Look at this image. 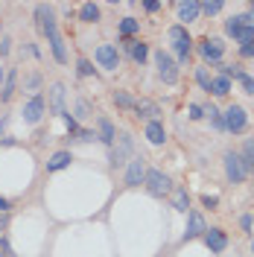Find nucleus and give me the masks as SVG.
<instances>
[{"label":"nucleus","instance_id":"obj_10","mask_svg":"<svg viewBox=\"0 0 254 257\" xmlns=\"http://www.w3.org/2000/svg\"><path fill=\"white\" fill-rule=\"evenodd\" d=\"M175 15H178L181 24H193V21H199V15H202V3L181 0V3H175Z\"/></svg>","mask_w":254,"mask_h":257},{"label":"nucleus","instance_id":"obj_12","mask_svg":"<svg viewBox=\"0 0 254 257\" xmlns=\"http://www.w3.org/2000/svg\"><path fill=\"white\" fill-rule=\"evenodd\" d=\"M143 138L152 146H164L167 144V128H164L161 120H152V123H146V128H143Z\"/></svg>","mask_w":254,"mask_h":257},{"label":"nucleus","instance_id":"obj_24","mask_svg":"<svg viewBox=\"0 0 254 257\" xmlns=\"http://www.w3.org/2000/svg\"><path fill=\"white\" fill-rule=\"evenodd\" d=\"M239 158H242V164H245V173H254V138H248V141L242 144Z\"/></svg>","mask_w":254,"mask_h":257},{"label":"nucleus","instance_id":"obj_9","mask_svg":"<svg viewBox=\"0 0 254 257\" xmlns=\"http://www.w3.org/2000/svg\"><path fill=\"white\" fill-rule=\"evenodd\" d=\"M44 111H47V102H44V96H30L27 99V105H24V120L30 123V126H35V123H41V117H44Z\"/></svg>","mask_w":254,"mask_h":257},{"label":"nucleus","instance_id":"obj_46","mask_svg":"<svg viewBox=\"0 0 254 257\" xmlns=\"http://www.w3.org/2000/svg\"><path fill=\"white\" fill-rule=\"evenodd\" d=\"M251 254H254V242H251Z\"/></svg>","mask_w":254,"mask_h":257},{"label":"nucleus","instance_id":"obj_29","mask_svg":"<svg viewBox=\"0 0 254 257\" xmlns=\"http://www.w3.org/2000/svg\"><path fill=\"white\" fill-rule=\"evenodd\" d=\"M205 117H210V123H213L216 128H225L222 114H219V108H216V105H205Z\"/></svg>","mask_w":254,"mask_h":257},{"label":"nucleus","instance_id":"obj_39","mask_svg":"<svg viewBox=\"0 0 254 257\" xmlns=\"http://www.w3.org/2000/svg\"><path fill=\"white\" fill-rule=\"evenodd\" d=\"M9 50H12V41L3 35V38H0V56H9Z\"/></svg>","mask_w":254,"mask_h":257},{"label":"nucleus","instance_id":"obj_26","mask_svg":"<svg viewBox=\"0 0 254 257\" xmlns=\"http://www.w3.org/2000/svg\"><path fill=\"white\" fill-rule=\"evenodd\" d=\"M141 32V21L138 18H123L120 21V35L123 38H132V35H138Z\"/></svg>","mask_w":254,"mask_h":257},{"label":"nucleus","instance_id":"obj_34","mask_svg":"<svg viewBox=\"0 0 254 257\" xmlns=\"http://www.w3.org/2000/svg\"><path fill=\"white\" fill-rule=\"evenodd\" d=\"M76 67H79V76H94V73H96V67L88 62V59H79V62H76Z\"/></svg>","mask_w":254,"mask_h":257},{"label":"nucleus","instance_id":"obj_16","mask_svg":"<svg viewBox=\"0 0 254 257\" xmlns=\"http://www.w3.org/2000/svg\"><path fill=\"white\" fill-rule=\"evenodd\" d=\"M202 56H205L207 62H219L222 59V53H225V44L219 41V38H207V41H202Z\"/></svg>","mask_w":254,"mask_h":257},{"label":"nucleus","instance_id":"obj_28","mask_svg":"<svg viewBox=\"0 0 254 257\" xmlns=\"http://www.w3.org/2000/svg\"><path fill=\"white\" fill-rule=\"evenodd\" d=\"M111 99H114V105H117V108H135V99H132L126 91H114Z\"/></svg>","mask_w":254,"mask_h":257},{"label":"nucleus","instance_id":"obj_44","mask_svg":"<svg viewBox=\"0 0 254 257\" xmlns=\"http://www.w3.org/2000/svg\"><path fill=\"white\" fill-rule=\"evenodd\" d=\"M202 202H205L207 208H216V196H205V199H202Z\"/></svg>","mask_w":254,"mask_h":257},{"label":"nucleus","instance_id":"obj_11","mask_svg":"<svg viewBox=\"0 0 254 257\" xmlns=\"http://www.w3.org/2000/svg\"><path fill=\"white\" fill-rule=\"evenodd\" d=\"M132 111H135V117H138V120H146V123H152V120H158L161 108H158V102H155V99H138Z\"/></svg>","mask_w":254,"mask_h":257},{"label":"nucleus","instance_id":"obj_4","mask_svg":"<svg viewBox=\"0 0 254 257\" xmlns=\"http://www.w3.org/2000/svg\"><path fill=\"white\" fill-rule=\"evenodd\" d=\"M143 184H146V190L152 193V196H167V193L173 190V181H170V176H167V173H161V170H146Z\"/></svg>","mask_w":254,"mask_h":257},{"label":"nucleus","instance_id":"obj_25","mask_svg":"<svg viewBox=\"0 0 254 257\" xmlns=\"http://www.w3.org/2000/svg\"><path fill=\"white\" fill-rule=\"evenodd\" d=\"M173 208L178 210V213H187V208H190V196H187L184 187H178V190L173 193Z\"/></svg>","mask_w":254,"mask_h":257},{"label":"nucleus","instance_id":"obj_27","mask_svg":"<svg viewBox=\"0 0 254 257\" xmlns=\"http://www.w3.org/2000/svg\"><path fill=\"white\" fill-rule=\"evenodd\" d=\"M228 91H231V79H225V76H216V79L210 82V94L225 96Z\"/></svg>","mask_w":254,"mask_h":257},{"label":"nucleus","instance_id":"obj_1","mask_svg":"<svg viewBox=\"0 0 254 257\" xmlns=\"http://www.w3.org/2000/svg\"><path fill=\"white\" fill-rule=\"evenodd\" d=\"M167 35H170V41H173V50H175V64H187V59H190V50H193L190 32L184 30V27H173V30L167 32Z\"/></svg>","mask_w":254,"mask_h":257},{"label":"nucleus","instance_id":"obj_45","mask_svg":"<svg viewBox=\"0 0 254 257\" xmlns=\"http://www.w3.org/2000/svg\"><path fill=\"white\" fill-rule=\"evenodd\" d=\"M248 24L254 27V3H251V15H248Z\"/></svg>","mask_w":254,"mask_h":257},{"label":"nucleus","instance_id":"obj_41","mask_svg":"<svg viewBox=\"0 0 254 257\" xmlns=\"http://www.w3.org/2000/svg\"><path fill=\"white\" fill-rule=\"evenodd\" d=\"M9 210H12V202H9V199H3V196H0V213H9Z\"/></svg>","mask_w":254,"mask_h":257},{"label":"nucleus","instance_id":"obj_14","mask_svg":"<svg viewBox=\"0 0 254 257\" xmlns=\"http://www.w3.org/2000/svg\"><path fill=\"white\" fill-rule=\"evenodd\" d=\"M64 96H67V88L62 82L50 85V111L53 114H64Z\"/></svg>","mask_w":254,"mask_h":257},{"label":"nucleus","instance_id":"obj_5","mask_svg":"<svg viewBox=\"0 0 254 257\" xmlns=\"http://www.w3.org/2000/svg\"><path fill=\"white\" fill-rule=\"evenodd\" d=\"M143 178H146V158H141V155H132V158L126 161V176H123L126 187H141Z\"/></svg>","mask_w":254,"mask_h":257},{"label":"nucleus","instance_id":"obj_3","mask_svg":"<svg viewBox=\"0 0 254 257\" xmlns=\"http://www.w3.org/2000/svg\"><path fill=\"white\" fill-rule=\"evenodd\" d=\"M222 167H225V178L231 181V184H239V181H245V164L239 158V152H225L222 155Z\"/></svg>","mask_w":254,"mask_h":257},{"label":"nucleus","instance_id":"obj_42","mask_svg":"<svg viewBox=\"0 0 254 257\" xmlns=\"http://www.w3.org/2000/svg\"><path fill=\"white\" fill-rule=\"evenodd\" d=\"M6 228H9V216H6V213H0V237H3V231H6Z\"/></svg>","mask_w":254,"mask_h":257},{"label":"nucleus","instance_id":"obj_40","mask_svg":"<svg viewBox=\"0 0 254 257\" xmlns=\"http://www.w3.org/2000/svg\"><path fill=\"white\" fill-rule=\"evenodd\" d=\"M143 9H146V12H158L161 3H158V0H146V3H143Z\"/></svg>","mask_w":254,"mask_h":257},{"label":"nucleus","instance_id":"obj_7","mask_svg":"<svg viewBox=\"0 0 254 257\" xmlns=\"http://www.w3.org/2000/svg\"><path fill=\"white\" fill-rule=\"evenodd\" d=\"M94 59L102 70H117V67H120V53H117L114 44H99V47L94 50Z\"/></svg>","mask_w":254,"mask_h":257},{"label":"nucleus","instance_id":"obj_22","mask_svg":"<svg viewBox=\"0 0 254 257\" xmlns=\"http://www.w3.org/2000/svg\"><path fill=\"white\" fill-rule=\"evenodd\" d=\"M15 85H18V70L15 67H9L6 82H3V91H0V102H9V99L15 96Z\"/></svg>","mask_w":254,"mask_h":257},{"label":"nucleus","instance_id":"obj_32","mask_svg":"<svg viewBox=\"0 0 254 257\" xmlns=\"http://www.w3.org/2000/svg\"><path fill=\"white\" fill-rule=\"evenodd\" d=\"M38 85H41V76H38V73H27V76H24V88H27V91H38Z\"/></svg>","mask_w":254,"mask_h":257},{"label":"nucleus","instance_id":"obj_13","mask_svg":"<svg viewBox=\"0 0 254 257\" xmlns=\"http://www.w3.org/2000/svg\"><path fill=\"white\" fill-rule=\"evenodd\" d=\"M202 237H205L207 248H210V251H216V254H219V251H225V245H228V237H225L222 228H207Z\"/></svg>","mask_w":254,"mask_h":257},{"label":"nucleus","instance_id":"obj_30","mask_svg":"<svg viewBox=\"0 0 254 257\" xmlns=\"http://www.w3.org/2000/svg\"><path fill=\"white\" fill-rule=\"evenodd\" d=\"M196 82H199L207 94H210V82H213V79L207 76V67H196Z\"/></svg>","mask_w":254,"mask_h":257},{"label":"nucleus","instance_id":"obj_33","mask_svg":"<svg viewBox=\"0 0 254 257\" xmlns=\"http://www.w3.org/2000/svg\"><path fill=\"white\" fill-rule=\"evenodd\" d=\"M237 79H239V85H242V91H245V94H254V76H248V73L242 70Z\"/></svg>","mask_w":254,"mask_h":257},{"label":"nucleus","instance_id":"obj_8","mask_svg":"<svg viewBox=\"0 0 254 257\" xmlns=\"http://www.w3.org/2000/svg\"><path fill=\"white\" fill-rule=\"evenodd\" d=\"M117 141H120V144L111 149V158H108V161H111V167H120V164H126V158L132 155V149H135V138H132L129 132H123Z\"/></svg>","mask_w":254,"mask_h":257},{"label":"nucleus","instance_id":"obj_43","mask_svg":"<svg viewBox=\"0 0 254 257\" xmlns=\"http://www.w3.org/2000/svg\"><path fill=\"white\" fill-rule=\"evenodd\" d=\"M239 225H242L245 231H251V216H248V213H245V216H239Z\"/></svg>","mask_w":254,"mask_h":257},{"label":"nucleus","instance_id":"obj_6","mask_svg":"<svg viewBox=\"0 0 254 257\" xmlns=\"http://www.w3.org/2000/svg\"><path fill=\"white\" fill-rule=\"evenodd\" d=\"M222 123L228 132H234V135H239L242 128H245V123H248V114H245V108L242 105H228L222 114Z\"/></svg>","mask_w":254,"mask_h":257},{"label":"nucleus","instance_id":"obj_17","mask_svg":"<svg viewBox=\"0 0 254 257\" xmlns=\"http://www.w3.org/2000/svg\"><path fill=\"white\" fill-rule=\"evenodd\" d=\"M205 231H207V225H205V219H202V213H196V210H193L190 216H187V231H184V240L202 237Z\"/></svg>","mask_w":254,"mask_h":257},{"label":"nucleus","instance_id":"obj_31","mask_svg":"<svg viewBox=\"0 0 254 257\" xmlns=\"http://www.w3.org/2000/svg\"><path fill=\"white\" fill-rule=\"evenodd\" d=\"M76 141L79 144H91V141H96V132L94 128H76Z\"/></svg>","mask_w":254,"mask_h":257},{"label":"nucleus","instance_id":"obj_38","mask_svg":"<svg viewBox=\"0 0 254 257\" xmlns=\"http://www.w3.org/2000/svg\"><path fill=\"white\" fill-rule=\"evenodd\" d=\"M202 117H205V108L193 102V105H190V120H202Z\"/></svg>","mask_w":254,"mask_h":257},{"label":"nucleus","instance_id":"obj_19","mask_svg":"<svg viewBox=\"0 0 254 257\" xmlns=\"http://www.w3.org/2000/svg\"><path fill=\"white\" fill-rule=\"evenodd\" d=\"M123 41H126V50H129V56H132V62H138V64L146 62V56H149V44L135 41V38H123Z\"/></svg>","mask_w":254,"mask_h":257},{"label":"nucleus","instance_id":"obj_23","mask_svg":"<svg viewBox=\"0 0 254 257\" xmlns=\"http://www.w3.org/2000/svg\"><path fill=\"white\" fill-rule=\"evenodd\" d=\"M79 21L82 24H96V21H99V6H96V3H82Z\"/></svg>","mask_w":254,"mask_h":257},{"label":"nucleus","instance_id":"obj_37","mask_svg":"<svg viewBox=\"0 0 254 257\" xmlns=\"http://www.w3.org/2000/svg\"><path fill=\"white\" fill-rule=\"evenodd\" d=\"M239 56H242V59H254V38L239 44Z\"/></svg>","mask_w":254,"mask_h":257},{"label":"nucleus","instance_id":"obj_2","mask_svg":"<svg viewBox=\"0 0 254 257\" xmlns=\"http://www.w3.org/2000/svg\"><path fill=\"white\" fill-rule=\"evenodd\" d=\"M152 59H155V67H158L161 82H164V85H175V82H178V64L170 59V53L155 50V53H152Z\"/></svg>","mask_w":254,"mask_h":257},{"label":"nucleus","instance_id":"obj_36","mask_svg":"<svg viewBox=\"0 0 254 257\" xmlns=\"http://www.w3.org/2000/svg\"><path fill=\"white\" fill-rule=\"evenodd\" d=\"M85 117H91V105L85 99H79L76 102V120H85Z\"/></svg>","mask_w":254,"mask_h":257},{"label":"nucleus","instance_id":"obj_35","mask_svg":"<svg viewBox=\"0 0 254 257\" xmlns=\"http://www.w3.org/2000/svg\"><path fill=\"white\" fill-rule=\"evenodd\" d=\"M202 12H205V15H219V12H222V3H219V0L210 3V0H207V3H202Z\"/></svg>","mask_w":254,"mask_h":257},{"label":"nucleus","instance_id":"obj_21","mask_svg":"<svg viewBox=\"0 0 254 257\" xmlns=\"http://www.w3.org/2000/svg\"><path fill=\"white\" fill-rule=\"evenodd\" d=\"M245 27H251V24H248V15H234V18H228V21H225V32H228L231 38H237Z\"/></svg>","mask_w":254,"mask_h":257},{"label":"nucleus","instance_id":"obj_20","mask_svg":"<svg viewBox=\"0 0 254 257\" xmlns=\"http://www.w3.org/2000/svg\"><path fill=\"white\" fill-rule=\"evenodd\" d=\"M70 161H73V155H70L67 149L53 152V155L47 158V173H59V170H64V167H70Z\"/></svg>","mask_w":254,"mask_h":257},{"label":"nucleus","instance_id":"obj_15","mask_svg":"<svg viewBox=\"0 0 254 257\" xmlns=\"http://www.w3.org/2000/svg\"><path fill=\"white\" fill-rule=\"evenodd\" d=\"M96 128H99L96 138H99L105 146H114V141H117V128H114L111 120H108V117H99V120H96Z\"/></svg>","mask_w":254,"mask_h":257},{"label":"nucleus","instance_id":"obj_18","mask_svg":"<svg viewBox=\"0 0 254 257\" xmlns=\"http://www.w3.org/2000/svg\"><path fill=\"white\" fill-rule=\"evenodd\" d=\"M47 41H50V53H53V59H56L59 64H67V59H70V56H67V47H64V38H62V32H56V35H50Z\"/></svg>","mask_w":254,"mask_h":257}]
</instances>
